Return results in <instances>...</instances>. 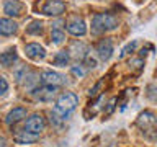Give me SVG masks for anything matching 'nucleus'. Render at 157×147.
I'll return each instance as SVG.
<instances>
[{
	"mask_svg": "<svg viewBox=\"0 0 157 147\" xmlns=\"http://www.w3.org/2000/svg\"><path fill=\"white\" fill-rule=\"evenodd\" d=\"M25 52H26V56L29 59H33V61H43V59L46 57V49L43 46H39V44H36V43L26 44V46H25Z\"/></svg>",
	"mask_w": 157,
	"mask_h": 147,
	"instance_id": "obj_9",
	"label": "nucleus"
},
{
	"mask_svg": "<svg viewBox=\"0 0 157 147\" xmlns=\"http://www.w3.org/2000/svg\"><path fill=\"white\" fill-rule=\"evenodd\" d=\"M77 105H78V96L75 93L67 92V93H64V95H61L57 98L56 108H54V115H59L62 119H66V118L77 108Z\"/></svg>",
	"mask_w": 157,
	"mask_h": 147,
	"instance_id": "obj_1",
	"label": "nucleus"
},
{
	"mask_svg": "<svg viewBox=\"0 0 157 147\" xmlns=\"http://www.w3.org/2000/svg\"><path fill=\"white\" fill-rule=\"evenodd\" d=\"M56 90L57 87H52V85H44L41 88H36V90L31 92V95L39 101H51L54 96H56Z\"/></svg>",
	"mask_w": 157,
	"mask_h": 147,
	"instance_id": "obj_7",
	"label": "nucleus"
},
{
	"mask_svg": "<svg viewBox=\"0 0 157 147\" xmlns=\"http://www.w3.org/2000/svg\"><path fill=\"white\" fill-rule=\"evenodd\" d=\"M137 126L142 129V132L151 137V139H154L157 137V118L152 115L151 111H144L141 113L139 118H137Z\"/></svg>",
	"mask_w": 157,
	"mask_h": 147,
	"instance_id": "obj_3",
	"label": "nucleus"
},
{
	"mask_svg": "<svg viewBox=\"0 0 157 147\" xmlns=\"http://www.w3.org/2000/svg\"><path fill=\"white\" fill-rule=\"evenodd\" d=\"M23 118H26V110H25V108H13V110L7 115L5 121H7V124H15V123L21 121Z\"/></svg>",
	"mask_w": 157,
	"mask_h": 147,
	"instance_id": "obj_13",
	"label": "nucleus"
},
{
	"mask_svg": "<svg viewBox=\"0 0 157 147\" xmlns=\"http://www.w3.org/2000/svg\"><path fill=\"white\" fill-rule=\"evenodd\" d=\"M41 78H43L44 85H52V87H59L66 82V77L57 74V72H54V70H44Z\"/></svg>",
	"mask_w": 157,
	"mask_h": 147,
	"instance_id": "obj_8",
	"label": "nucleus"
},
{
	"mask_svg": "<svg viewBox=\"0 0 157 147\" xmlns=\"http://www.w3.org/2000/svg\"><path fill=\"white\" fill-rule=\"evenodd\" d=\"M134 47H136V41L129 43L126 47H123V51H121V54H120V57H124L126 54H129V51H134Z\"/></svg>",
	"mask_w": 157,
	"mask_h": 147,
	"instance_id": "obj_19",
	"label": "nucleus"
},
{
	"mask_svg": "<svg viewBox=\"0 0 157 147\" xmlns=\"http://www.w3.org/2000/svg\"><path fill=\"white\" fill-rule=\"evenodd\" d=\"M52 62L56 64V66L66 67V66H67V62H69V54H67L66 51H61V52H57L56 56H54Z\"/></svg>",
	"mask_w": 157,
	"mask_h": 147,
	"instance_id": "obj_16",
	"label": "nucleus"
},
{
	"mask_svg": "<svg viewBox=\"0 0 157 147\" xmlns=\"http://www.w3.org/2000/svg\"><path fill=\"white\" fill-rule=\"evenodd\" d=\"M67 31L71 34H74V36H83L87 33V24L82 18L74 17L67 21Z\"/></svg>",
	"mask_w": 157,
	"mask_h": 147,
	"instance_id": "obj_6",
	"label": "nucleus"
},
{
	"mask_svg": "<svg viewBox=\"0 0 157 147\" xmlns=\"http://www.w3.org/2000/svg\"><path fill=\"white\" fill-rule=\"evenodd\" d=\"M51 38H52V41L56 43V44H61L64 41V33L61 31V29H52Z\"/></svg>",
	"mask_w": 157,
	"mask_h": 147,
	"instance_id": "obj_18",
	"label": "nucleus"
},
{
	"mask_svg": "<svg viewBox=\"0 0 157 147\" xmlns=\"http://www.w3.org/2000/svg\"><path fill=\"white\" fill-rule=\"evenodd\" d=\"M18 59L17 56V51L15 49H8L7 52H2L0 54V66H3V67H10V66H13V62Z\"/></svg>",
	"mask_w": 157,
	"mask_h": 147,
	"instance_id": "obj_14",
	"label": "nucleus"
},
{
	"mask_svg": "<svg viewBox=\"0 0 157 147\" xmlns=\"http://www.w3.org/2000/svg\"><path fill=\"white\" fill-rule=\"evenodd\" d=\"M17 29H18V24L13 20L0 18V36H12V34L17 33Z\"/></svg>",
	"mask_w": 157,
	"mask_h": 147,
	"instance_id": "obj_11",
	"label": "nucleus"
},
{
	"mask_svg": "<svg viewBox=\"0 0 157 147\" xmlns=\"http://www.w3.org/2000/svg\"><path fill=\"white\" fill-rule=\"evenodd\" d=\"M118 26V18L110 13H98L92 18V33L101 34L106 31H111Z\"/></svg>",
	"mask_w": 157,
	"mask_h": 147,
	"instance_id": "obj_2",
	"label": "nucleus"
},
{
	"mask_svg": "<svg viewBox=\"0 0 157 147\" xmlns=\"http://www.w3.org/2000/svg\"><path fill=\"white\" fill-rule=\"evenodd\" d=\"M3 12L8 17H20L23 12V3L18 2V0H7L3 5Z\"/></svg>",
	"mask_w": 157,
	"mask_h": 147,
	"instance_id": "obj_10",
	"label": "nucleus"
},
{
	"mask_svg": "<svg viewBox=\"0 0 157 147\" xmlns=\"http://www.w3.org/2000/svg\"><path fill=\"white\" fill-rule=\"evenodd\" d=\"M72 74L74 75H77V77H83V69L80 67V66H75V67H72Z\"/></svg>",
	"mask_w": 157,
	"mask_h": 147,
	"instance_id": "obj_21",
	"label": "nucleus"
},
{
	"mask_svg": "<svg viewBox=\"0 0 157 147\" xmlns=\"http://www.w3.org/2000/svg\"><path fill=\"white\" fill-rule=\"evenodd\" d=\"M41 29H43V24L39 23V21H33L29 26L26 28V31L29 34H38V33H41Z\"/></svg>",
	"mask_w": 157,
	"mask_h": 147,
	"instance_id": "obj_17",
	"label": "nucleus"
},
{
	"mask_svg": "<svg viewBox=\"0 0 157 147\" xmlns=\"http://www.w3.org/2000/svg\"><path fill=\"white\" fill-rule=\"evenodd\" d=\"M64 10H66V3L62 0H46L41 7V13L49 15V17H56V15L64 13Z\"/></svg>",
	"mask_w": 157,
	"mask_h": 147,
	"instance_id": "obj_4",
	"label": "nucleus"
},
{
	"mask_svg": "<svg viewBox=\"0 0 157 147\" xmlns=\"http://www.w3.org/2000/svg\"><path fill=\"white\" fill-rule=\"evenodd\" d=\"M97 52H98V57H100L101 61H108L113 54V44H111L110 39H103V41L98 44Z\"/></svg>",
	"mask_w": 157,
	"mask_h": 147,
	"instance_id": "obj_12",
	"label": "nucleus"
},
{
	"mask_svg": "<svg viewBox=\"0 0 157 147\" xmlns=\"http://www.w3.org/2000/svg\"><path fill=\"white\" fill-rule=\"evenodd\" d=\"M46 127V123H44V118L41 115H33L31 118H28L26 124H25V131L33 132V134H41Z\"/></svg>",
	"mask_w": 157,
	"mask_h": 147,
	"instance_id": "obj_5",
	"label": "nucleus"
},
{
	"mask_svg": "<svg viewBox=\"0 0 157 147\" xmlns=\"http://www.w3.org/2000/svg\"><path fill=\"white\" fill-rule=\"evenodd\" d=\"M7 90H8V82L3 77H0V95H5Z\"/></svg>",
	"mask_w": 157,
	"mask_h": 147,
	"instance_id": "obj_20",
	"label": "nucleus"
},
{
	"mask_svg": "<svg viewBox=\"0 0 157 147\" xmlns=\"http://www.w3.org/2000/svg\"><path fill=\"white\" fill-rule=\"evenodd\" d=\"M39 134H33V132H28V131H23L21 134H17L15 136V141L18 144H28V142H34L38 141Z\"/></svg>",
	"mask_w": 157,
	"mask_h": 147,
	"instance_id": "obj_15",
	"label": "nucleus"
}]
</instances>
